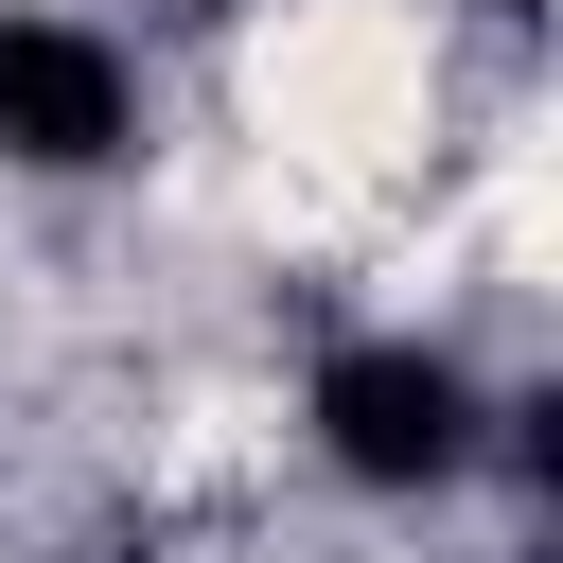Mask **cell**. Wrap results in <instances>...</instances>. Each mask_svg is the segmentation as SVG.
I'll return each instance as SVG.
<instances>
[{
    "mask_svg": "<svg viewBox=\"0 0 563 563\" xmlns=\"http://www.w3.org/2000/svg\"><path fill=\"white\" fill-rule=\"evenodd\" d=\"M299 422H317V457H334L352 493H457V475L493 457V387H475L440 334H334L317 387H299Z\"/></svg>",
    "mask_w": 563,
    "mask_h": 563,
    "instance_id": "cell-1",
    "label": "cell"
},
{
    "mask_svg": "<svg viewBox=\"0 0 563 563\" xmlns=\"http://www.w3.org/2000/svg\"><path fill=\"white\" fill-rule=\"evenodd\" d=\"M123 141H141V70H123L88 18L0 0V158H18V176H106Z\"/></svg>",
    "mask_w": 563,
    "mask_h": 563,
    "instance_id": "cell-2",
    "label": "cell"
}]
</instances>
